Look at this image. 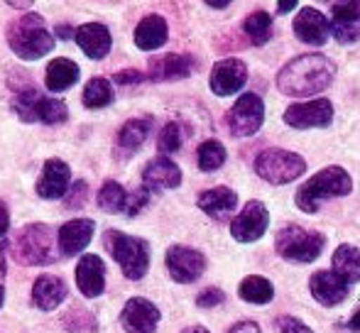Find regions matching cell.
I'll return each instance as SVG.
<instances>
[{"label": "cell", "instance_id": "cell-1", "mask_svg": "<svg viewBox=\"0 0 360 333\" xmlns=\"http://www.w3.org/2000/svg\"><path fill=\"white\" fill-rule=\"evenodd\" d=\"M336 77V64L323 54H304L292 59L277 74V86L285 96H314L328 89Z\"/></svg>", "mask_w": 360, "mask_h": 333}, {"label": "cell", "instance_id": "cell-2", "mask_svg": "<svg viewBox=\"0 0 360 333\" xmlns=\"http://www.w3.org/2000/svg\"><path fill=\"white\" fill-rule=\"evenodd\" d=\"M5 37H8L13 54L22 62H37L54 49V34L49 32L44 18L37 13H25L22 18L13 20Z\"/></svg>", "mask_w": 360, "mask_h": 333}, {"label": "cell", "instance_id": "cell-3", "mask_svg": "<svg viewBox=\"0 0 360 333\" xmlns=\"http://www.w3.org/2000/svg\"><path fill=\"white\" fill-rule=\"evenodd\" d=\"M353 189V179L343 166H326L319 174H314L302 189L297 191V206L304 214H316L319 206L326 199L346 196Z\"/></svg>", "mask_w": 360, "mask_h": 333}, {"label": "cell", "instance_id": "cell-4", "mask_svg": "<svg viewBox=\"0 0 360 333\" xmlns=\"http://www.w3.org/2000/svg\"><path fill=\"white\" fill-rule=\"evenodd\" d=\"M105 250L113 255L118 267L128 280H143L150 267V248L143 238L135 235H125L120 230H105L103 235Z\"/></svg>", "mask_w": 360, "mask_h": 333}, {"label": "cell", "instance_id": "cell-5", "mask_svg": "<svg viewBox=\"0 0 360 333\" xmlns=\"http://www.w3.org/2000/svg\"><path fill=\"white\" fill-rule=\"evenodd\" d=\"M13 110L25 123L59 125L69 118L67 103L54 96H44L37 89H20L13 96Z\"/></svg>", "mask_w": 360, "mask_h": 333}, {"label": "cell", "instance_id": "cell-6", "mask_svg": "<svg viewBox=\"0 0 360 333\" xmlns=\"http://www.w3.org/2000/svg\"><path fill=\"white\" fill-rule=\"evenodd\" d=\"M59 238L47 223H30L18 233L13 243V252L25 265H49L57 260Z\"/></svg>", "mask_w": 360, "mask_h": 333}, {"label": "cell", "instance_id": "cell-7", "mask_svg": "<svg viewBox=\"0 0 360 333\" xmlns=\"http://www.w3.org/2000/svg\"><path fill=\"white\" fill-rule=\"evenodd\" d=\"M323 250V235L287 226L277 233V252L289 262H314Z\"/></svg>", "mask_w": 360, "mask_h": 333}, {"label": "cell", "instance_id": "cell-8", "mask_svg": "<svg viewBox=\"0 0 360 333\" xmlns=\"http://www.w3.org/2000/svg\"><path fill=\"white\" fill-rule=\"evenodd\" d=\"M307 169L304 157L287 150H265L255 157V171L270 184H287L294 181L302 171Z\"/></svg>", "mask_w": 360, "mask_h": 333}, {"label": "cell", "instance_id": "cell-9", "mask_svg": "<svg viewBox=\"0 0 360 333\" xmlns=\"http://www.w3.org/2000/svg\"><path fill=\"white\" fill-rule=\"evenodd\" d=\"M262 120H265V105L257 93H243L228 113L231 133L240 135V138L255 135L262 128Z\"/></svg>", "mask_w": 360, "mask_h": 333}, {"label": "cell", "instance_id": "cell-10", "mask_svg": "<svg viewBox=\"0 0 360 333\" xmlns=\"http://www.w3.org/2000/svg\"><path fill=\"white\" fill-rule=\"evenodd\" d=\"M167 272L174 282L179 285H191L196 282L206 270V257L199 250L186 248V245H172L167 250Z\"/></svg>", "mask_w": 360, "mask_h": 333}, {"label": "cell", "instance_id": "cell-11", "mask_svg": "<svg viewBox=\"0 0 360 333\" xmlns=\"http://www.w3.org/2000/svg\"><path fill=\"white\" fill-rule=\"evenodd\" d=\"M270 226V214L260 201H248L245 209L233 218L231 223V235L238 243H255L257 238H262Z\"/></svg>", "mask_w": 360, "mask_h": 333}, {"label": "cell", "instance_id": "cell-12", "mask_svg": "<svg viewBox=\"0 0 360 333\" xmlns=\"http://www.w3.org/2000/svg\"><path fill=\"white\" fill-rule=\"evenodd\" d=\"M160 319V309L150 299H145V296L128 299L123 311H120V326H123L125 333H155Z\"/></svg>", "mask_w": 360, "mask_h": 333}, {"label": "cell", "instance_id": "cell-13", "mask_svg": "<svg viewBox=\"0 0 360 333\" xmlns=\"http://www.w3.org/2000/svg\"><path fill=\"white\" fill-rule=\"evenodd\" d=\"M333 120V105L326 98H314L307 103H294L285 110V123L292 128H326Z\"/></svg>", "mask_w": 360, "mask_h": 333}, {"label": "cell", "instance_id": "cell-14", "mask_svg": "<svg viewBox=\"0 0 360 333\" xmlns=\"http://www.w3.org/2000/svg\"><path fill=\"white\" fill-rule=\"evenodd\" d=\"M34 189H37V194L42 199H64L69 194V189H72V169H69V164L59 157L47 159Z\"/></svg>", "mask_w": 360, "mask_h": 333}, {"label": "cell", "instance_id": "cell-15", "mask_svg": "<svg viewBox=\"0 0 360 333\" xmlns=\"http://www.w3.org/2000/svg\"><path fill=\"white\" fill-rule=\"evenodd\" d=\"M248 81V67L240 59H221L218 64H214L211 69V91L216 96H231L236 91H240Z\"/></svg>", "mask_w": 360, "mask_h": 333}, {"label": "cell", "instance_id": "cell-16", "mask_svg": "<svg viewBox=\"0 0 360 333\" xmlns=\"http://www.w3.org/2000/svg\"><path fill=\"white\" fill-rule=\"evenodd\" d=\"M76 287L86 299H96L105 289V265L98 255H81L76 265Z\"/></svg>", "mask_w": 360, "mask_h": 333}, {"label": "cell", "instance_id": "cell-17", "mask_svg": "<svg viewBox=\"0 0 360 333\" xmlns=\"http://www.w3.org/2000/svg\"><path fill=\"white\" fill-rule=\"evenodd\" d=\"M76 44L81 47V52L89 59H105L113 47V37H110L108 27L103 22H86L81 27H76Z\"/></svg>", "mask_w": 360, "mask_h": 333}, {"label": "cell", "instance_id": "cell-18", "mask_svg": "<svg viewBox=\"0 0 360 333\" xmlns=\"http://www.w3.org/2000/svg\"><path fill=\"white\" fill-rule=\"evenodd\" d=\"M94 230H96V223L91 218H74V221H69V223H64L57 233L62 255H67V257L81 255L84 248H89L91 238H94Z\"/></svg>", "mask_w": 360, "mask_h": 333}, {"label": "cell", "instance_id": "cell-19", "mask_svg": "<svg viewBox=\"0 0 360 333\" xmlns=\"http://www.w3.org/2000/svg\"><path fill=\"white\" fill-rule=\"evenodd\" d=\"M196 62L189 54H165L150 62V79L152 81H176V79L191 77Z\"/></svg>", "mask_w": 360, "mask_h": 333}, {"label": "cell", "instance_id": "cell-20", "mask_svg": "<svg viewBox=\"0 0 360 333\" xmlns=\"http://www.w3.org/2000/svg\"><path fill=\"white\" fill-rule=\"evenodd\" d=\"M69 294V287L57 275H39L32 285V304L42 311H54Z\"/></svg>", "mask_w": 360, "mask_h": 333}, {"label": "cell", "instance_id": "cell-21", "mask_svg": "<svg viewBox=\"0 0 360 333\" xmlns=\"http://www.w3.org/2000/svg\"><path fill=\"white\" fill-rule=\"evenodd\" d=\"M294 34L307 44H323L331 34V22L319 10L304 8L294 20Z\"/></svg>", "mask_w": 360, "mask_h": 333}, {"label": "cell", "instance_id": "cell-22", "mask_svg": "<svg viewBox=\"0 0 360 333\" xmlns=\"http://www.w3.org/2000/svg\"><path fill=\"white\" fill-rule=\"evenodd\" d=\"M143 184L147 189H176L181 184V169L169 157L160 155L145 164Z\"/></svg>", "mask_w": 360, "mask_h": 333}, {"label": "cell", "instance_id": "cell-23", "mask_svg": "<svg viewBox=\"0 0 360 333\" xmlns=\"http://www.w3.org/2000/svg\"><path fill=\"white\" fill-rule=\"evenodd\" d=\"M311 294L319 304L336 306L348 296V282L336 272H316L311 277Z\"/></svg>", "mask_w": 360, "mask_h": 333}, {"label": "cell", "instance_id": "cell-24", "mask_svg": "<svg viewBox=\"0 0 360 333\" xmlns=\"http://www.w3.org/2000/svg\"><path fill=\"white\" fill-rule=\"evenodd\" d=\"M331 34L343 44H351L360 39V3H338L333 8Z\"/></svg>", "mask_w": 360, "mask_h": 333}, {"label": "cell", "instance_id": "cell-25", "mask_svg": "<svg viewBox=\"0 0 360 333\" xmlns=\"http://www.w3.org/2000/svg\"><path fill=\"white\" fill-rule=\"evenodd\" d=\"M236 206H238V194L233 189H228V186H216V189H209L199 196V209L216 221L228 218Z\"/></svg>", "mask_w": 360, "mask_h": 333}, {"label": "cell", "instance_id": "cell-26", "mask_svg": "<svg viewBox=\"0 0 360 333\" xmlns=\"http://www.w3.org/2000/svg\"><path fill=\"white\" fill-rule=\"evenodd\" d=\"M169 37V30H167V22L162 15H147L138 22L135 27V44H138L143 52H155Z\"/></svg>", "mask_w": 360, "mask_h": 333}, {"label": "cell", "instance_id": "cell-27", "mask_svg": "<svg viewBox=\"0 0 360 333\" xmlns=\"http://www.w3.org/2000/svg\"><path fill=\"white\" fill-rule=\"evenodd\" d=\"M79 77H81V72L72 59L59 57V59H54V62H49L47 74H44V86L57 93V91L72 89V86L79 81Z\"/></svg>", "mask_w": 360, "mask_h": 333}, {"label": "cell", "instance_id": "cell-28", "mask_svg": "<svg viewBox=\"0 0 360 333\" xmlns=\"http://www.w3.org/2000/svg\"><path fill=\"white\" fill-rule=\"evenodd\" d=\"M333 272L341 275L348 285L360 280V250L353 245H341L333 252Z\"/></svg>", "mask_w": 360, "mask_h": 333}, {"label": "cell", "instance_id": "cell-29", "mask_svg": "<svg viewBox=\"0 0 360 333\" xmlns=\"http://www.w3.org/2000/svg\"><path fill=\"white\" fill-rule=\"evenodd\" d=\"M238 294H240V299L250 301V304H267V301H272V296H275V287H272V282L265 280V277L250 275L240 282Z\"/></svg>", "mask_w": 360, "mask_h": 333}, {"label": "cell", "instance_id": "cell-30", "mask_svg": "<svg viewBox=\"0 0 360 333\" xmlns=\"http://www.w3.org/2000/svg\"><path fill=\"white\" fill-rule=\"evenodd\" d=\"M86 108H105V105L113 103V86L108 79L103 77H94L89 84L84 86V93H81Z\"/></svg>", "mask_w": 360, "mask_h": 333}, {"label": "cell", "instance_id": "cell-31", "mask_svg": "<svg viewBox=\"0 0 360 333\" xmlns=\"http://www.w3.org/2000/svg\"><path fill=\"white\" fill-rule=\"evenodd\" d=\"M150 130H152V123L147 118L128 120V123H125L123 128H120V133H118V145L123 150H128V152H135V150H138L140 145L147 140Z\"/></svg>", "mask_w": 360, "mask_h": 333}, {"label": "cell", "instance_id": "cell-32", "mask_svg": "<svg viewBox=\"0 0 360 333\" xmlns=\"http://www.w3.org/2000/svg\"><path fill=\"white\" fill-rule=\"evenodd\" d=\"M96 201H98V209L105 211V214H120V211L128 206V194H125V189L118 181L108 179V181H103V186L98 189Z\"/></svg>", "mask_w": 360, "mask_h": 333}, {"label": "cell", "instance_id": "cell-33", "mask_svg": "<svg viewBox=\"0 0 360 333\" xmlns=\"http://www.w3.org/2000/svg\"><path fill=\"white\" fill-rule=\"evenodd\" d=\"M243 32L250 37L252 44H265L267 39L272 37V18L265 13V10H257V13H252L250 18L245 20V25H243Z\"/></svg>", "mask_w": 360, "mask_h": 333}, {"label": "cell", "instance_id": "cell-34", "mask_svg": "<svg viewBox=\"0 0 360 333\" xmlns=\"http://www.w3.org/2000/svg\"><path fill=\"white\" fill-rule=\"evenodd\" d=\"M226 162V148L218 140H206L199 148V166L201 171H216Z\"/></svg>", "mask_w": 360, "mask_h": 333}, {"label": "cell", "instance_id": "cell-35", "mask_svg": "<svg viewBox=\"0 0 360 333\" xmlns=\"http://www.w3.org/2000/svg\"><path fill=\"white\" fill-rule=\"evenodd\" d=\"M184 143V133H181V125L179 123H167L162 128L160 138H157V148L162 152H176Z\"/></svg>", "mask_w": 360, "mask_h": 333}, {"label": "cell", "instance_id": "cell-36", "mask_svg": "<svg viewBox=\"0 0 360 333\" xmlns=\"http://www.w3.org/2000/svg\"><path fill=\"white\" fill-rule=\"evenodd\" d=\"M86 196H89V186H86V181L84 179L74 181V186L69 189V194L64 196V206H67V209H81L84 201H86Z\"/></svg>", "mask_w": 360, "mask_h": 333}, {"label": "cell", "instance_id": "cell-37", "mask_svg": "<svg viewBox=\"0 0 360 333\" xmlns=\"http://www.w3.org/2000/svg\"><path fill=\"white\" fill-rule=\"evenodd\" d=\"M147 199H150V189L147 186H140V189H135L133 194H128V206H125V216H138L140 209L147 204Z\"/></svg>", "mask_w": 360, "mask_h": 333}, {"label": "cell", "instance_id": "cell-38", "mask_svg": "<svg viewBox=\"0 0 360 333\" xmlns=\"http://www.w3.org/2000/svg\"><path fill=\"white\" fill-rule=\"evenodd\" d=\"M223 299H226V294H223L218 287H209V289L201 292V294L196 296V304H199L201 309H211V306L223 304Z\"/></svg>", "mask_w": 360, "mask_h": 333}, {"label": "cell", "instance_id": "cell-39", "mask_svg": "<svg viewBox=\"0 0 360 333\" xmlns=\"http://www.w3.org/2000/svg\"><path fill=\"white\" fill-rule=\"evenodd\" d=\"M282 333H314L309 329L307 324H302L299 319H292V316H287V319H282Z\"/></svg>", "mask_w": 360, "mask_h": 333}, {"label": "cell", "instance_id": "cell-40", "mask_svg": "<svg viewBox=\"0 0 360 333\" xmlns=\"http://www.w3.org/2000/svg\"><path fill=\"white\" fill-rule=\"evenodd\" d=\"M115 81L118 84H138V81H143V74L135 72V69H128V72L115 74Z\"/></svg>", "mask_w": 360, "mask_h": 333}, {"label": "cell", "instance_id": "cell-41", "mask_svg": "<svg viewBox=\"0 0 360 333\" xmlns=\"http://www.w3.org/2000/svg\"><path fill=\"white\" fill-rule=\"evenodd\" d=\"M228 333H262L260 326L255 324V321H240V324L231 326V331Z\"/></svg>", "mask_w": 360, "mask_h": 333}, {"label": "cell", "instance_id": "cell-42", "mask_svg": "<svg viewBox=\"0 0 360 333\" xmlns=\"http://www.w3.org/2000/svg\"><path fill=\"white\" fill-rule=\"evenodd\" d=\"M8 228H10L8 206H5V201H0V238H5V235H8Z\"/></svg>", "mask_w": 360, "mask_h": 333}, {"label": "cell", "instance_id": "cell-43", "mask_svg": "<svg viewBox=\"0 0 360 333\" xmlns=\"http://www.w3.org/2000/svg\"><path fill=\"white\" fill-rule=\"evenodd\" d=\"M3 280H5V262H3V257H0V306H3V301H5V285H3Z\"/></svg>", "mask_w": 360, "mask_h": 333}, {"label": "cell", "instance_id": "cell-44", "mask_svg": "<svg viewBox=\"0 0 360 333\" xmlns=\"http://www.w3.org/2000/svg\"><path fill=\"white\" fill-rule=\"evenodd\" d=\"M277 8H280V13H289V10L297 8V0H280V3H277Z\"/></svg>", "mask_w": 360, "mask_h": 333}, {"label": "cell", "instance_id": "cell-45", "mask_svg": "<svg viewBox=\"0 0 360 333\" xmlns=\"http://www.w3.org/2000/svg\"><path fill=\"white\" fill-rule=\"evenodd\" d=\"M57 32H59V37H62V39H69V37H74V30L72 27H64V25H62V27H57Z\"/></svg>", "mask_w": 360, "mask_h": 333}, {"label": "cell", "instance_id": "cell-46", "mask_svg": "<svg viewBox=\"0 0 360 333\" xmlns=\"http://www.w3.org/2000/svg\"><path fill=\"white\" fill-rule=\"evenodd\" d=\"M351 329L353 331H360V309L353 314V319H351Z\"/></svg>", "mask_w": 360, "mask_h": 333}, {"label": "cell", "instance_id": "cell-47", "mask_svg": "<svg viewBox=\"0 0 360 333\" xmlns=\"http://www.w3.org/2000/svg\"><path fill=\"white\" fill-rule=\"evenodd\" d=\"M10 8H15V10H30L32 8V3H8Z\"/></svg>", "mask_w": 360, "mask_h": 333}, {"label": "cell", "instance_id": "cell-48", "mask_svg": "<svg viewBox=\"0 0 360 333\" xmlns=\"http://www.w3.org/2000/svg\"><path fill=\"white\" fill-rule=\"evenodd\" d=\"M209 5H211V8H226L228 0H209Z\"/></svg>", "mask_w": 360, "mask_h": 333}, {"label": "cell", "instance_id": "cell-49", "mask_svg": "<svg viewBox=\"0 0 360 333\" xmlns=\"http://www.w3.org/2000/svg\"><path fill=\"white\" fill-rule=\"evenodd\" d=\"M184 333H209L206 329H201V326H191V329H186Z\"/></svg>", "mask_w": 360, "mask_h": 333}]
</instances>
